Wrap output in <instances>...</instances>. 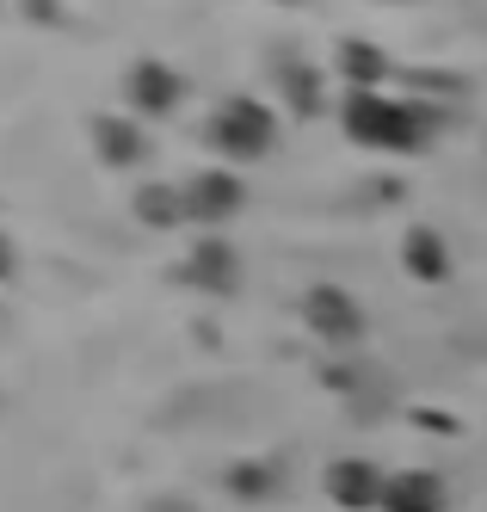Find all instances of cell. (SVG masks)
<instances>
[{"instance_id":"obj_5","label":"cell","mask_w":487,"mask_h":512,"mask_svg":"<svg viewBox=\"0 0 487 512\" xmlns=\"http://www.w3.org/2000/svg\"><path fill=\"white\" fill-rule=\"evenodd\" d=\"M124 99H130L136 118H167V112H179L185 81H179V68L142 56V62H130V75H124Z\"/></svg>"},{"instance_id":"obj_6","label":"cell","mask_w":487,"mask_h":512,"mask_svg":"<svg viewBox=\"0 0 487 512\" xmlns=\"http://www.w3.org/2000/svg\"><path fill=\"white\" fill-rule=\"evenodd\" d=\"M192 290H204V297H235L241 284V253L222 241V235H198L192 253H185V272H179Z\"/></svg>"},{"instance_id":"obj_16","label":"cell","mask_w":487,"mask_h":512,"mask_svg":"<svg viewBox=\"0 0 487 512\" xmlns=\"http://www.w3.org/2000/svg\"><path fill=\"white\" fill-rule=\"evenodd\" d=\"M272 7H303V0H272Z\"/></svg>"},{"instance_id":"obj_11","label":"cell","mask_w":487,"mask_h":512,"mask_svg":"<svg viewBox=\"0 0 487 512\" xmlns=\"http://www.w3.org/2000/svg\"><path fill=\"white\" fill-rule=\"evenodd\" d=\"M401 266L420 284H438V278H451V247H444L438 229H407L401 235Z\"/></svg>"},{"instance_id":"obj_7","label":"cell","mask_w":487,"mask_h":512,"mask_svg":"<svg viewBox=\"0 0 487 512\" xmlns=\"http://www.w3.org/2000/svg\"><path fill=\"white\" fill-rule=\"evenodd\" d=\"M383 488H389V475L370 457H333L327 463V500L346 506V512H383Z\"/></svg>"},{"instance_id":"obj_9","label":"cell","mask_w":487,"mask_h":512,"mask_svg":"<svg viewBox=\"0 0 487 512\" xmlns=\"http://www.w3.org/2000/svg\"><path fill=\"white\" fill-rule=\"evenodd\" d=\"M93 155L105 167H142L148 161V136L130 118H93Z\"/></svg>"},{"instance_id":"obj_15","label":"cell","mask_w":487,"mask_h":512,"mask_svg":"<svg viewBox=\"0 0 487 512\" xmlns=\"http://www.w3.org/2000/svg\"><path fill=\"white\" fill-rule=\"evenodd\" d=\"M13 278H19V247L0 235V284H13Z\"/></svg>"},{"instance_id":"obj_13","label":"cell","mask_w":487,"mask_h":512,"mask_svg":"<svg viewBox=\"0 0 487 512\" xmlns=\"http://www.w3.org/2000/svg\"><path fill=\"white\" fill-rule=\"evenodd\" d=\"M136 223L142 229H179L185 223V186H136Z\"/></svg>"},{"instance_id":"obj_3","label":"cell","mask_w":487,"mask_h":512,"mask_svg":"<svg viewBox=\"0 0 487 512\" xmlns=\"http://www.w3.org/2000/svg\"><path fill=\"white\" fill-rule=\"evenodd\" d=\"M303 321H309V334L321 346H333V352H352L364 340V309L340 284H309L303 290Z\"/></svg>"},{"instance_id":"obj_2","label":"cell","mask_w":487,"mask_h":512,"mask_svg":"<svg viewBox=\"0 0 487 512\" xmlns=\"http://www.w3.org/2000/svg\"><path fill=\"white\" fill-rule=\"evenodd\" d=\"M210 149L229 155V161H266V155L278 149V118H272V105L253 99V93L222 99L216 118H210Z\"/></svg>"},{"instance_id":"obj_8","label":"cell","mask_w":487,"mask_h":512,"mask_svg":"<svg viewBox=\"0 0 487 512\" xmlns=\"http://www.w3.org/2000/svg\"><path fill=\"white\" fill-rule=\"evenodd\" d=\"M444 475L432 469H401L389 475V488H383V512H444Z\"/></svg>"},{"instance_id":"obj_4","label":"cell","mask_w":487,"mask_h":512,"mask_svg":"<svg viewBox=\"0 0 487 512\" xmlns=\"http://www.w3.org/2000/svg\"><path fill=\"white\" fill-rule=\"evenodd\" d=\"M241 204H247V186L229 167H204L185 179V223L198 229H222L229 216H241Z\"/></svg>"},{"instance_id":"obj_10","label":"cell","mask_w":487,"mask_h":512,"mask_svg":"<svg viewBox=\"0 0 487 512\" xmlns=\"http://www.w3.org/2000/svg\"><path fill=\"white\" fill-rule=\"evenodd\" d=\"M333 62H340V75H346V93H383V81H389V56L364 38H346Z\"/></svg>"},{"instance_id":"obj_1","label":"cell","mask_w":487,"mask_h":512,"mask_svg":"<svg viewBox=\"0 0 487 512\" xmlns=\"http://www.w3.org/2000/svg\"><path fill=\"white\" fill-rule=\"evenodd\" d=\"M340 124L358 149H377V155H420L432 130H438V112L414 99H389V93H346L340 99Z\"/></svg>"},{"instance_id":"obj_14","label":"cell","mask_w":487,"mask_h":512,"mask_svg":"<svg viewBox=\"0 0 487 512\" xmlns=\"http://www.w3.org/2000/svg\"><path fill=\"white\" fill-rule=\"evenodd\" d=\"M229 488H235L241 500H266V494H272V469H266V463H235V469H229Z\"/></svg>"},{"instance_id":"obj_12","label":"cell","mask_w":487,"mask_h":512,"mask_svg":"<svg viewBox=\"0 0 487 512\" xmlns=\"http://www.w3.org/2000/svg\"><path fill=\"white\" fill-rule=\"evenodd\" d=\"M278 87H284V105L296 118H321L327 112V93H321V68L315 62H278Z\"/></svg>"}]
</instances>
